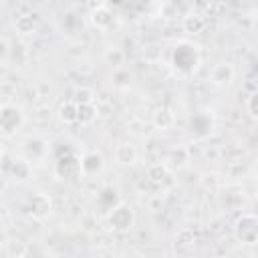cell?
<instances>
[{"instance_id": "obj_1", "label": "cell", "mask_w": 258, "mask_h": 258, "mask_svg": "<svg viewBox=\"0 0 258 258\" xmlns=\"http://www.w3.org/2000/svg\"><path fill=\"white\" fill-rule=\"evenodd\" d=\"M22 125V111L14 105H2L0 107V131L12 133Z\"/></svg>"}, {"instance_id": "obj_2", "label": "cell", "mask_w": 258, "mask_h": 258, "mask_svg": "<svg viewBox=\"0 0 258 258\" xmlns=\"http://www.w3.org/2000/svg\"><path fill=\"white\" fill-rule=\"evenodd\" d=\"M109 224L115 230H127V228H131V224H133V210L129 206H125V204L117 206L109 214Z\"/></svg>"}, {"instance_id": "obj_3", "label": "cell", "mask_w": 258, "mask_h": 258, "mask_svg": "<svg viewBox=\"0 0 258 258\" xmlns=\"http://www.w3.org/2000/svg\"><path fill=\"white\" fill-rule=\"evenodd\" d=\"M238 236L242 238V242H254L256 240V234H258V226H256V218L252 214H246L238 220Z\"/></svg>"}, {"instance_id": "obj_4", "label": "cell", "mask_w": 258, "mask_h": 258, "mask_svg": "<svg viewBox=\"0 0 258 258\" xmlns=\"http://www.w3.org/2000/svg\"><path fill=\"white\" fill-rule=\"evenodd\" d=\"M81 169H83V173H87V175H93V173L101 171V169H103V157H101V153H97V151L87 153V155L81 159Z\"/></svg>"}, {"instance_id": "obj_5", "label": "cell", "mask_w": 258, "mask_h": 258, "mask_svg": "<svg viewBox=\"0 0 258 258\" xmlns=\"http://www.w3.org/2000/svg\"><path fill=\"white\" fill-rule=\"evenodd\" d=\"M232 79H234V69H232V64L220 62V64H216V67L212 69V81H214L216 85H228V83H232Z\"/></svg>"}, {"instance_id": "obj_6", "label": "cell", "mask_w": 258, "mask_h": 258, "mask_svg": "<svg viewBox=\"0 0 258 258\" xmlns=\"http://www.w3.org/2000/svg\"><path fill=\"white\" fill-rule=\"evenodd\" d=\"M115 159L121 165H129V163H133L137 159V151H135V147L131 143H119L115 147Z\"/></svg>"}, {"instance_id": "obj_7", "label": "cell", "mask_w": 258, "mask_h": 258, "mask_svg": "<svg viewBox=\"0 0 258 258\" xmlns=\"http://www.w3.org/2000/svg\"><path fill=\"white\" fill-rule=\"evenodd\" d=\"M30 212L36 218H44L50 212V200L44 194H34L30 200Z\"/></svg>"}, {"instance_id": "obj_8", "label": "cell", "mask_w": 258, "mask_h": 258, "mask_svg": "<svg viewBox=\"0 0 258 258\" xmlns=\"http://www.w3.org/2000/svg\"><path fill=\"white\" fill-rule=\"evenodd\" d=\"M97 119V109L93 103H77V123L91 125Z\"/></svg>"}, {"instance_id": "obj_9", "label": "cell", "mask_w": 258, "mask_h": 258, "mask_svg": "<svg viewBox=\"0 0 258 258\" xmlns=\"http://www.w3.org/2000/svg\"><path fill=\"white\" fill-rule=\"evenodd\" d=\"M91 22H93L97 28L107 30V28L113 24V14H111V10H109V8L101 6V8L93 10V14H91Z\"/></svg>"}, {"instance_id": "obj_10", "label": "cell", "mask_w": 258, "mask_h": 258, "mask_svg": "<svg viewBox=\"0 0 258 258\" xmlns=\"http://www.w3.org/2000/svg\"><path fill=\"white\" fill-rule=\"evenodd\" d=\"M147 177H149L151 181H155V183H161L165 177H169V171H167L165 163H155V165H151V167L147 169Z\"/></svg>"}, {"instance_id": "obj_11", "label": "cell", "mask_w": 258, "mask_h": 258, "mask_svg": "<svg viewBox=\"0 0 258 258\" xmlns=\"http://www.w3.org/2000/svg\"><path fill=\"white\" fill-rule=\"evenodd\" d=\"M153 121H155V125H157V127L167 129V127L173 123V113H171L167 107H161V109H157V113H155Z\"/></svg>"}, {"instance_id": "obj_12", "label": "cell", "mask_w": 258, "mask_h": 258, "mask_svg": "<svg viewBox=\"0 0 258 258\" xmlns=\"http://www.w3.org/2000/svg\"><path fill=\"white\" fill-rule=\"evenodd\" d=\"M187 151L183 147H177V149H171L169 155H167V161L173 165V167H183L187 163Z\"/></svg>"}, {"instance_id": "obj_13", "label": "cell", "mask_w": 258, "mask_h": 258, "mask_svg": "<svg viewBox=\"0 0 258 258\" xmlns=\"http://www.w3.org/2000/svg\"><path fill=\"white\" fill-rule=\"evenodd\" d=\"M123 60H125V52L121 48H107V52H105V62L107 64L119 69L123 64Z\"/></svg>"}, {"instance_id": "obj_14", "label": "cell", "mask_w": 258, "mask_h": 258, "mask_svg": "<svg viewBox=\"0 0 258 258\" xmlns=\"http://www.w3.org/2000/svg\"><path fill=\"white\" fill-rule=\"evenodd\" d=\"M58 117L64 123H77V103H73V101L64 103L60 107V111H58Z\"/></svg>"}, {"instance_id": "obj_15", "label": "cell", "mask_w": 258, "mask_h": 258, "mask_svg": "<svg viewBox=\"0 0 258 258\" xmlns=\"http://www.w3.org/2000/svg\"><path fill=\"white\" fill-rule=\"evenodd\" d=\"M204 26H206V22H204L202 16H185V20H183V28L187 32H194V34L196 32H202Z\"/></svg>"}, {"instance_id": "obj_16", "label": "cell", "mask_w": 258, "mask_h": 258, "mask_svg": "<svg viewBox=\"0 0 258 258\" xmlns=\"http://www.w3.org/2000/svg\"><path fill=\"white\" fill-rule=\"evenodd\" d=\"M16 28L20 30V32H32V28H34V20H32V16H20V18H16Z\"/></svg>"}, {"instance_id": "obj_17", "label": "cell", "mask_w": 258, "mask_h": 258, "mask_svg": "<svg viewBox=\"0 0 258 258\" xmlns=\"http://www.w3.org/2000/svg\"><path fill=\"white\" fill-rule=\"evenodd\" d=\"M75 99H77V103H93V91L87 87H81V89H77Z\"/></svg>"}, {"instance_id": "obj_18", "label": "cell", "mask_w": 258, "mask_h": 258, "mask_svg": "<svg viewBox=\"0 0 258 258\" xmlns=\"http://www.w3.org/2000/svg\"><path fill=\"white\" fill-rule=\"evenodd\" d=\"M256 99H258V97H256V95H252V97H250V101H248V113H250L252 117H256V115H258V109H256Z\"/></svg>"}, {"instance_id": "obj_19", "label": "cell", "mask_w": 258, "mask_h": 258, "mask_svg": "<svg viewBox=\"0 0 258 258\" xmlns=\"http://www.w3.org/2000/svg\"><path fill=\"white\" fill-rule=\"evenodd\" d=\"M8 52H10V46H8V42H6L4 38H0V60H4V58L8 56Z\"/></svg>"}, {"instance_id": "obj_20", "label": "cell", "mask_w": 258, "mask_h": 258, "mask_svg": "<svg viewBox=\"0 0 258 258\" xmlns=\"http://www.w3.org/2000/svg\"><path fill=\"white\" fill-rule=\"evenodd\" d=\"M2 155H4V147H2V143H0V159H2Z\"/></svg>"}, {"instance_id": "obj_21", "label": "cell", "mask_w": 258, "mask_h": 258, "mask_svg": "<svg viewBox=\"0 0 258 258\" xmlns=\"http://www.w3.org/2000/svg\"><path fill=\"white\" fill-rule=\"evenodd\" d=\"M0 4H2V0H0Z\"/></svg>"}]
</instances>
